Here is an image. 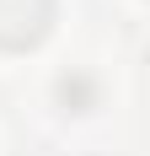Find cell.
Returning a JSON list of instances; mask_svg holds the SVG:
<instances>
[{
	"instance_id": "obj_1",
	"label": "cell",
	"mask_w": 150,
	"mask_h": 156,
	"mask_svg": "<svg viewBox=\"0 0 150 156\" xmlns=\"http://www.w3.org/2000/svg\"><path fill=\"white\" fill-rule=\"evenodd\" d=\"M54 27V0H0V48L22 54L38 48Z\"/></svg>"
},
{
	"instance_id": "obj_2",
	"label": "cell",
	"mask_w": 150,
	"mask_h": 156,
	"mask_svg": "<svg viewBox=\"0 0 150 156\" xmlns=\"http://www.w3.org/2000/svg\"><path fill=\"white\" fill-rule=\"evenodd\" d=\"M59 102H64L70 113L97 108V81H91V76H64V81H59Z\"/></svg>"
}]
</instances>
